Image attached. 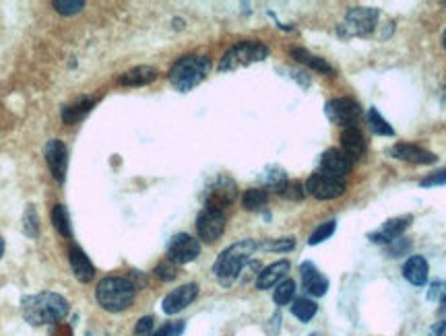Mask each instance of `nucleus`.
Masks as SVG:
<instances>
[{
	"label": "nucleus",
	"instance_id": "42",
	"mask_svg": "<svg viewBox=\"0 0 446 336\" xmlns=\"http://www.w3.org/2000/svg\"><path fill=\"white\" fill-rule=\"evenodd\" d=\"M438 314H440V318H445L446 320V297L440 302V307H438Z\"/></svg>",
	"mask_w": 446,
	"mask_h": 336
},
{
	"label": "nucleus",
	"instance_id": "7",
	"mask_svg": "<svg viewBox=\"0 0 446 336\" xmlns=\"http://www.w3.org/2000/svg\"><path fill=\"white\" fill-rule=\"evenodd\" d=\"M238 196V188L236 182L228 175H219L215 177L205 192V208L213 210H225L232 202Z\"/></svg>",
	"mask_w": 446,
	"mask_h": 336
},
{
	"label": "nucleus",
	"instance_id": "1",
	"mask_svg": "<svg viewBox=\"0 0 446 336\" xmlns=\"http://www.w3.org/2000/svg\"><path fill=\"white\" fill-rule=\"evenodd\" d=\"M69 311V303L58 293H39L23 300V316L29 324H58Z\"/></svg>",
	"mask_w": 446,
	"mask_h": 336
},
{
	"label": "nucleus",
	"instance_id": "17",
	"mask_svg": "<svg viewBox=\"0 0 446 336\" xmlns=\"http://www.w3.org/2000/svg\"><path fill=\"white\" fill-rule=\"evenodd\" d=\"M300 274H302V285H304V289L308 291L310 295L322 297V295L327 293L329 281H327V276L316 269L312 262H304V264L300 267Z\"/></svg>",
	"mask_w": 446,
	"mask_h": 336
},
{
	"label": "nucleus",
	"instance_id": "6",
	"mask_svg": "<svg viewBox=\"0 0 446 336\" xmlns=\"http://www.w3.org/2000/svg\"><path fill=\"white\" fill-rule=\"evenodd\" d=\"M378 21V8L374 6H353L345 13V19L339 25L341 37H364L374 32Z\"/></svg>",
	"mask_w": 446,
	"mask_h": 336
},
{
	"label": "nucleus",
	"instance_id": "31",
	"mask_svg": "<svg viewBox=\"0 0 446 336\" xmlns=\"http://www.w3.org/2000/svg\"><path fill=\"white\" fill-rule=\"evenodd\" d=\"M294 246H296L294 237L267 239V241H263V243H261V248H265V250H269V252H289V250H294Z\"/></svg>",
	"mask_w": 446,
	"mask_h": 336
},
{
	"label": "nucleus",
	"instance_id": "37",
	"mask_svg": "<svg viewBox=\"0 0 446 336\" xmlns=\"http://www.w3.org/2000/svg\"><path fill=\"white\" fill-rule=\"evenodd\" d=\"M25 234L32 237L37 236V215H35L34 208H27V215H25Z\"/></svg>",
	"mask_w": 446,
	"mask_h": 336
},
{
	"label": "nucleus",
	"instance_id": "12",
	"mask_svg": "<svg viewBox=\"0 0 446 336\" xmlns=\"http://www.w3.org/2000/svg\"><path fill=\"white\" fill-rule=\"evenodd\" d=\"M388 153L395 159L415 163V166H430V163H436V159H438L432 151H426L424 147H417V145H412V142H397V145L391 147Z\"/></svg>",
	"mask_w": 446,
	"mask_h": 336
},
{
	"label": "nucleus",
	"instance_id": "26",
	"mask_svg": "<svg viewBox=\"0 0 446 336\" xmlns=\"http://www.w3.org/2000/svg\"><path fill=\"white\" fill-rule=\"evenodd\" d=\"M52 223L56 227V231L63 237L72 236V229H70V221H69V213L65 208V204H56L54 210H52Z\"/></svg>",
	"mask_w": 446,
	"mask_h": 336
},
{
	"label": "nucleus",
	"instance_id": "11",
	"mask_svg": "<svg viewBox=\"0 0 446 336\" xmlns=\"http://www.w3.org/2000/svg\"><path fill=\"white\" fill-rule=\"evenodd\" d=\"M197 231H199V237L206 243L217 241L225 231V213L205 208L197 219Z\"/></svg>",
	"mask_w": 446,
	"mask_h": 336
},
{
	"label": "nucleus",
	"instance_id": "22",
	"mask_svg": "<svg viewBox=\"0 0 446 336\" xmlns=\"http://www.w3.org/2000/svg\"><path fill=\"white\" fill-rule=\"evenodd\" d=\"M403 276L412 283L413 287H424L428 283V262L424 256H412L405 267H403Z\"/></svg>",
	"mask_w": 446,
	"mask_h": 336
},
{
	"label": "nucleus",
	"instance_id": "28",
	"mask_svg": "<svg viewBox=\"0 0 446 336\" xmlns=\"http://www.w3.org/2000/svg\"><path fill=\"white\" fill-rule=\"evenodd\" d=\"M316 303L310 302L306 297H300V300H296L294 305H291V314L300 320V322H310L312 318H314V314H316Z\"/></svg>",
	"mask_w": 446,
	"mask_h": 336
},
{
	"label": "nucleus",
	"instance_id": "19",
	"mask_svg": "<svg viewBox=\"0 0 446 336\" xmlns=\"http://www.w3.org/2000/svg\"><path fill=\"white\" fill-rule=\"evenodd\" d=\"M69 260H70V267H72V272H74V276H77L81 283H89V281L93 278V274H96L93 264L89 262V258L85 256V252H83L81 248L70 246Z\"/></svg>",
	"mask_w": 446,
	"mask_h": 336
},
{
	"label": "nucleus",
	"instance_id": "10",
	"mask_svg": "<svg viewBox=\"0 0 446 336\" xmlns=\"http://www.w3.org/2000/svg\"><path fill=\"white\" fill-rule=\"evenodd\" d=\"M199 254H201L199 239H195L188 234L173 236L170 246H168V260H172L173 264H188V262L197 260Z\"/></svg>",
	"mask_w": 446,
	"mask_h": 336
},
{
	"label": "nucleus",
	"instance_id": "30",
	"mask_svg": "<svg viewBox=\"0 0 446 336\" xmlns=\"http://www.w3.org/2000/svg\"><path fill=\"white\" fill-rule=\"evenodd\" d=\"M335 229H337V223H335V221H327V223H322L320 227H316V229L312 231V236L308 237V243L310 246L322 243L324 239H329V237L335 234Z\"/></svg>",
	"mask_w": 446,
	"mask_h": 336
},
{
	"label": "nucleus",
	"instance_id": "27",
	"mask_svg": "<svg viewBox=\"0 0 446 336\" xmlns=\"http://www.w3.org/2000/svg\"><path fill=\"white\" fill-rule=\"evenodd\" d=\"M368 126H370V130L374 133V135H380V136H393L395 135V130L391 128V124L378 114V109L374 107H370L368 109Z\"/></svg>",
	"mask_w": 446,
	"mask_h": 336
},
{
	"label": "nucleus",
	"instance_id": "16",
	"mask_svg": "<svg viewBox=\"0 0 446 336\" xmlns=\"http://www.w3.org/2000/svg\"><path fill=\"white\" fill-rule=\"evenodd\" d=\"M320 168H322L324 173H331L335 177L345 180V175L351 171V161H349V157L345 155L341 149H329V151L322 153Z\"/></svg>",
	"mask_w": 446,
	"mask_h": 336
},
{
	"label": "nucleus",
	"instance_id": "9",
	"mask_svg": "<svg viewBox=\"0 0 446 336\" xmlns=\"http://www.w3.org/2000/svg\"><path fill=\"white\" fill-rule=\"evenodd\" d=\"M327 112V118L337 124V126H345V128H353L355 122L364 116L362 107L349 98H337V100H331L324 107Z\"/></svg>",
	"mask_w": 446,
	"mask_h": 336
},
{
	"label": "nucleus",
	"instance_id": "25",
	"mask_svg": "<svg viewBox=\"0 0 446 336\" xmlns=\"http://www.w3.org/2000/svg\"><path fill=\"white\" fill-rule=\"evenodd\" d=\"M267 202H269V194H267V190H263V188H250V190H246L244 196H242L244 208H246V210H252V213L263 210V208L267 206Z\"/></svg>",
	"mask_w": 446,
	"mask_h": 336
},
{
	"label": "nucleus",
	"instance_id": "35",
	"mask_svg": "<svg viewBox=\"0 0 446 336\" xmlns=\"http://www.w3.org/2000/svg\"><path fill=\"white\" fill-rule=\"evenodd\" d=\"M421 186H424V188H430V186H446V169L434 171V173H430L428 177H424V180H421Z\"/></svg>",
	"mask_w": 446,
	"mask_h": 336
},
{
	"label": "nucleus",
	"instance_id": "4",
	"mask_svg": "<svg viewBox=\"0 0 446 336\" xmlns=\"http://www.w3.org/2000/svg\"><path fill=\"white\" fill-rule=\"evenodd\" d=\"M211 70V62L206 60L205 56H184L180 58L172 68H170V83L178 91L186 93L190 89H195L197 85H201L203 81L206 79Z\"/></svg>",
	"mask_w": 446,
	"mask_h": 336
},
{
	"label": "nucleus",
	"instance_id": "18",
	"mask_svg": "<svg viewBox=\"0 0 446 336\" xmlns=\"http://www.w3.org/2000/svg\"><path fill=\"white\" fill-rule=\"evenodd\" d=\"M341 151L349 157V161H360L366 155V140L364 135L353 126V128H345L341 133Z\"/></svg>",
	"mask_w": 446,
	"mask_h": 336
},
{
	"label": "nucleus",
	"instance_id": "15",
	"mask_svg": "<svg viewBox=\"0 0 446 336\" xmlns=\"http://www.w3.org/2000/svg\"><path fill=\"white\" fill-rule=\"evenodd\" d=\"M412 223V217H397V219H388L386 223H382V227H378L376 231L370 234V239L374 243H393L397 241L399 237L403 236V231L409 227Z\"/></svg>",
	"mask_w": 446,
	"mask_h": 336
},
{
	"label": "nucleus",
	"instance_id": "21",
	"mask_svg": "<svg viewBox=\"0 0 446 336\" xmlns=\"http://www.w3.org/2000/svg\"><path fill=\"white\" fill-rule=\"evenodd\" d=\"M287 270H289V262L287 260H279V262L269 264L267 269H263L258 272L256 287L258 289H271V287L279 285L283 281V276L287 274Z\"/></svg>",
	"mask_w": 446,
	"mask_h": 336
},
{
	"label": "nucleus",
	"instance_id": "40",
	"mask_svg": "<svg viewBox=\"0 0 446 336\" xmlns=\"http://www.w3.org/2000/svg\"><path fill=\"white\" fill-rule=\"evenodd\" d=\"M430 336H446V320L436 322V324L430 328Z\"/></svg>",
	"mask_w": 446,
	"mask_h": 336
},
{
	"label": "nucleus",
	"instance_id": "13",
	"mask_svg": "<svg viewBox=\"0 0 446 336\" xmlns=\"http://www.w3.org/2000/svg\"><path fill=\"white\" fill-rule=\"evenodd\" d=\"M44 157H46V163L50 168V173L54 175V180L56 182H65V175H67V147L60 140L52 138L44 147Z\"/></svg>",
	"mask_w": 446,
	"mask_h": 336
},
{
	"label": "nucleus",
	"instance_id": "41",
	"mask_svg": "<svg viewBox=\"0 0 446 336\" xmlns=\"http://www.w3.org/2000/svg\"><path fill=\"white\" fill-rule=\"evenodd\" d=\"M52 336H70V328L65 326V324H58L54 330H52Z\"/></svg>",
	"mask_w": 446,
	"mask_h": 336
},
{
	"label": "nucleus",
	"instance_id": "3",
	"mask_svg": "<svg viewBox=\"0 0 446 336\" xmlns=\"http://www.w3.org/2000/svg\"><path fill=\"white\" fill-rule=\"evenodd\" d=\"M98 302L105 311H122L135 302L137 287L122 276H107L98 285Z\"/></svg>",
	"mask_w": 446,
	"mask_h": 336
},
{
	"label": "nucleus",
	"instance_id": "32",
	"mask_svg": "<svg viewBox=\"0 0 446 336\" xmlns=\"http://www.w3.org/2000/svg\"><path fill=\"white\" fill-rule=\"evenodd\" d=\"M279 194H281L283 199H287V201H302V199H304V188H302L300 182H287L285 188H283Z\"/></svg>",
	"mask_w": 446,
	"mask_h": 336
},
{
	"label": "nucleus",
	"instance_id": "36",
	"mask_svg": "<svg viewBox=\"0 0 446 336\" xmlns=\"http://www.w3.org/2000/svg\"><path fill=\"white\" fill-rule=\"evenodd\" d=\"M155 274H157L162 281H173V278H176V264H173L172 260H166V262H162V264L155 269Z\"/></svg>",
	"mask_w": 446,
	"mask_h": 336
},
{
	"label": "nucleus",
	"instance_id": "45",
	"mask_svg": "<svg viewBox=\"0 0 446 336\" xmlns=\"http://www.w3.org/2000/svg\"><path fill=\"white\" fill-rule=\"evenodd\" d=\"M442 43H445V50H446V32H445V35H442Z\"/></svg>",
	"mask_w": 446,
	"mask_h": 336
},
{
	"label": "nucleus",
	"instance_id": "23",
	"mask_svg": "<svg viewBox=\"0 0 446 336\" xmlns=\"http://www.w3.org/2000/svg\"><path fill=\"white\" fill-rule=\"evenodd\" d=\"M93 103H96L93 98H81V100L72 101L69 105H65V107H63V114H60L63 120H65V124H74V122H79L81 118H85V116L91 112Z\"/></svg>",
	"mask_w": 446,
	"mask_h": 336
},
{
	"label": "nucleus",
	"instance_id": "43",
	"mask_svg": "<svg viewBox=\"0 0 446 336\" xmlns=\"http://www.w3.org/2000/svg\"><path fill=\"white\" fill-rule=\"evenodd\" d=\"M440 103H442V107L446 109V83L442 85V91H440Z\"/></svg>",
	"mask_w": 446,
	"mask_h": 336
},
{
	"label": "nucleus",
	"instance_id": "29",
	"mask_svg": "<svg viewBox=\"0 0 446 336\" xmlns=\"http://www.w3.org/2000/svg\"><path fill=\"white\" fill-rule=\"evenodd\" d=\"M294 295H296V283L294 281H281L279 285H277V289H275L273 293V300L277 305H287V303L294 300Z\"/></svg>",
	"mask_w": 446,
	"mask_h": 336
},
{
	"label": "nucleus",
	"instance_id": "46",
	"mask_svg": "<svg viewBox=\"0 0 446 336\" xmlns=\"http://www.w3.org/2000/svg\"><path fill=\"white\" fill-rule=\"evenodd\" d=\"M312 336H318V335H312Z\"/></svg>",
	"mask_w": 446,
	"mask_h": 336
},
{
	"label": "nucleus",
	"instance_id": "39",
	"mask_svg": "<svg viewBox=\"0 0 446 336\" xmlns=\"http://www.w3.org/2000/svg\"><path fill=\"white\" fill-rule=\"evenodd\" d=\"M180 330H182V324H168V326H164L162 330H157L153 336H176L180 335Z\"/></svg>",
	"mask_w": 446,
	"mask_h": 336
},
{
	"label": "nucleus",
	"instance_id": "5",
	"mask_svg": "<svg viewBox=\"0 0 446 336\" xmlns=\"http://www.w3.org/2000/svg\"><path fill=\"white\" fill-rule=\"evenodd\" d=\"M269 56V48L261 41H242L236 43L234 48H230L221 62H219V70H236L242 67H250L254 62H263Z\"/></svg>",
	"mask_w": 446,
	"mask_h": 336
},
{
	"label": "nucleus",
	"instance_id": "44",
	"mask_svg": "<svg viewBox=\"0 0 446 336\" xmlns=\"http://www.w3.org/2000/svg\"><path fill=\"white\" fill-rule=\"evenodd\" d=\"M2 254H4V239L0 237V258H2Z\"/></svg>",
	"mask_w": 446,
	"mask_h": 336
},
{
	"label": "nucleus",
	"instance_id": "20",
	"mask_svg": "<svg viewBox=\"0 0 446 336\" xmlns=\"http://www.w3.org/2000/svg\"><path fill=\"white\" fill-rule=\"evenodd\" d=\"M157 79V68L153 67H135L126 70L124 74H120L118 83L124 87H143L149 85Z\"/></svg>",
	"mask_w": 446,
	"mask_h": 336
},
{
	"label": "nucleus",
	"instance_id": "38",
	"mask_svg": "<svg viewBox=\"0 0 446 336\" xmlns=\"http://www.w3.org/2000/svg\"><path fill=\"white\" fill-rule=\"evenodd\" d=\"M151 328H153V318H151V316H145V318L138 320L137 328H135V335L147 336L151 332Z\"/></svg>",
	"mask_w": 446,
	"mask_h": 336
},
{
	"label": "nucleus",
	"instance_id": "33",
	"mask_svg": "<svg viewBox=\"0 0 446 336\" xmlns=\"http://www.w3.org/2000/svg\"><path fill=\"white\" fill-rule=\"evenodd\" d=\"M52 4L63 15H74V13H79L85 6V2H81V0H54Z\"/></svg>",
	"mask_w": 446,
	"mask_h": 336
},
{
	"label": "nucleus",
	"instance_id": "2",
	"mask_svg": "<svg viewBox=\"0 0 446 336\" xmlns=\"http://www.w3.org/2000/svg\"><path fill=\"white\" fill-rule=\"evenodd\" d=\"M256 248H258V243L254 239H242V241H236L234 246H230L228 250H223L213 267L217 281L223 287H230L240 276L242 269L250 262V256L254 254Z\"/></svg>",
	"mask_w": 446,
	"mask_h": 336
},
{
	"label": "nucleus",
	"instance_id": "34",
	"mask_svg": "<svg viewBox=\"0 0 446 336\" xmlns=\"http://www.w3.org/2000/svg\"><path fill=\"white\" fill-rule=\"evenodd\" d=\"M446 297V281H434L430 285V291H428V300L430 302H442Z\"/></svg>",
	"mask_w": 446,
	"mask_h": 336
},
{
	"label": "nucleus",
	"instance_id": "14",
	"mask_svg": "<svg viewBox=\"0 0 446 336\" xmlns=\"http://www.w3.org/2000/svg\"><path fill=\"white\" fill-rule=\"evenodd\" d=\"M197 295H199V287H197L195 283L182 285V287L173 289L172 293L166 295V300L162 303V305H164V311H166L168 316H173V314L182 311L184 307H188L190 303L197 300Z\"/></svg>",
	"mask_w": 446,
	"mask_h": 336
},
{
	"label": "nucleus",
	"instance_id": "8",
	"mask_svg": "<svg viewBox=\"0 0 446 336\" xmlns=\"http://www.w3.org/2000/svg\"><path fill=\"white\" fill-rule=\"evenodd\" d=\"M345 180L341 177H335L331 173H324V171H318V173H312L306 182V190L308 194H312L314 199L318 201H333V199H339L345 192Z\"/></svg>",
	"mask_w": 446,
	"mask_h": 336
},
{
	"label": "nucleus",
	"instance_id": "24",
	"mask_svg": "<svg viewBox=\"0 0 446 336\" xmlns=\"http://www.w3.org/2000/svg\"><path fill=\"white\" fill-rule=\"evenodd\" d=\"M291 56H294L298 62L306 65V67L312 68V70H316V72H322V74H335V68L331 67L327 60H322V58H318V56H312L310 52L302 50V48H294V50H291Z\"/></svg>",
	"mask_w": 446,
	"mask_h": 336
}]
</instances>
